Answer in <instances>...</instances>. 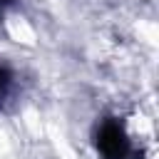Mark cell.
<instances>
[{
    "label": "cell",
    "instance_id": "cell-1",
    "mask_svg": "<svg viewBox=\"0 0 159 159\" xmlns=\"http://www.w3.org/2000/svg\"><path fill=\"white\" fill-rule=\"evenodd\" d=\"M99 159H132L134 147L119 119H102L94 134Z\"/></svg>",
    "mask_w": 159,
    "mask_h": 159
},
{
    "label": "cell",
    "instance_id": "cell-2",
    "mask_svg": "<svg viewBox=\"0 0 159 159\" xmlns=\"http://www.w3.org/2000/svg\"><path fill=\"white\" fill-rule=\"evenodd\" d=\"M15 92V72L5 65H0V109L5 107V102L12 97Z\"/></svg>",
    "mask_w": 159,
    "mask_h": 159
},
{
    "label": "cell",
    "instance_id": "cell-3",
    "mask_svg": "<svg viewBox=\"0 0 159 159\" xmlns=\"http://www.w3.org/2000/svg\"><path fill=\"white\" fill-rule=\"evenodd\" d=\"M17 5H20V0H0V20H5Z\"/></svg>",
    "mask_w": 159,
    "mask_h": 159
}]
</instances>
